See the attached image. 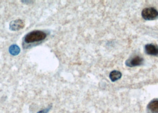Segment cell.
Segmentation results:
<instances>
[{
    "label": "cell",
    "instance_id": "ba28073f",
    "mask_svg": "<svg viewBox=\"0 0 158 113\" xmlns=\"http://www.w3.org/2000/svg\"><path fill=\"white\" fill-rule=\"evenodd\" d=\"M20 52V49L17 45H12L9 48V52L12 55H17Z\"/></svg>",
    "mask_w": 158,
    "mask_h": 113
},
{
    "label": "cell",
    "instance_id": "6da1fadb",
    "mask_svg": "<svg viewBox=\"0 0 158 113\" xmlns=\"http://www.w3.org/2000/svg\"><path fill=\"white\" fill-rule=\"evenodd\" d=\"M46 36V34L43 31L34 30L25 35L24 38V41L26 44H32L36 42L44 41Z\"/></svg>",
    "mask_w": 158,
    "mask_h": 113
},
{
    "label": "cell",
    "instance_id": "5b68a950",
    "mask_svg": "<svg viewBox=\"0 0 158 113\" xmlns=\"http://www.w3.org/2000/svg\"><path fill=\"white\" fill-rule=\"evenodd\" d=\"M145 52L150 55L158 56V46L154 44H148L144 47Z\"/></svg>",
    "mask_w": 158,
    "mask_h": 113
},
{
    "label": "cell",
    "instance_id": "3957f363",
    "mask_svg": "<svg viewBox=\"0 0 158 113\" xmlns=\"http://www.w3.org/2000/svg\"><path fill=\"white\" fill-rule=\"evenodd\" d=\"M143 61H144V60L143 58H141L139 56H136V57H134L132 59L127 60L125 62V64L127 66L132 67L134 66H140L141 64H143Z\"/></svg>",
    "mask_w": 158,
    "mask_h": 113
},
{
    "label": "cell",
    "instance_id": "52a82bcc",
    "mask_svg": "<svg viewBox=\"0 0 158 113\" xmlns=\"http://www.w3.org/2000/svg\"><path fill=\"white\" fill-rule=\"evenodd\" d=\"M121 73L119 71L117 70H114L112 72H111L110 75H109V78L111 79V81L113 82H115L117 80H118V79L121 78Z\"/></svg>",
    "mask_w": 158,
    "mask_h": 113
},
{
    "label": "cell",
    "instance_id": "9c48e42d",
    "mask_svg": "<svg viewBox=\"0 0 158 113\" xmlns=\"http://www.w3.org/2000/svg\"><path fill=\"white\" fill-rule=\"evenodd\" d=\"M51 108V106H49L48 108H45L41 111H39V112H38L37 113H48L50 111Z\"/></svg>",
    "mask_w": 158,
    "mask_h": 113
},
{
    "label": "cell",
    "instance_id": "7a4b0ae2",
    "mask_svg": "<svg viewBox=\"0 0 158 113\" xmlns=\"http://www.w3.org/2000/svg\"><path fill=\"white\" fill-rule=\"evenodd\" d=\"M141 16L146 20H153L158 18V11L153 7L146 8L142 11Z\"/></svg>",
    "mask_w": 158,
    "mask_h": 113
},
{
    "label": "cell",
    "instance_id": "8992f818",
    "mask_svg": "<svg viewBox=\"0 0 158 113\" xmlns=\"http://www.w3.org/2000/svg\"><path fill=\"white\" fill-rule=\"evenodd\" d=\"M148 108L152 113H158V99L151 101L148 105Z\"/></svg>",
    "mask_w": 158,
    "mask_h": 113
},
{
    "label": "cell",
    "instance_id": "277c9868",
    "mask_svg": "<svg viewBox=\"0 0 158 113\" xmlns=\"http://www.w3.org/2000/svg\"><path fill=\"white\" fill-rule=\"evenodd\" d=\"M25 27V23L20 19H17L11 22L10 24V29L12 31H18Z\"/></svg>",
    "mask_w": 158,
    "mask_h": 113
}]
</instances>
